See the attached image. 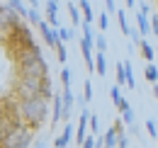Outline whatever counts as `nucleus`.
Instances as JSON below:
<instances>
[{
	"label": "nucleus",
	"mask_w": 158,
	"mask_h": 148,
	"mask_svg": "<svg viewBox=\"0 0 158 148\" xmlns=\"http://www.w3.org/2000/svg\"><path fill=\"white\" fill-rule=\"evenodd\" d=\"M139 49H141V56H143L148 63H153V46H151L146 39H141V41H139Z\"/></svg>",
	"instance_id": "16"
},
{
	"label": "nucleus",
	"mask_w": 158,
	"mask_h": 148,
	"mask_svg": "<svg viewBox=\"0 0 158 148\" xmlns=\"http://www.w3.org/2000/svg\"><path fill=\"white\" fill-rule=\"evenodd\" d=\"M37 29H39L41 39H44V44L49 46V49H56V44H59V29H51L44 19H41L39 24H37Z\"/></svg>",
	"instance_id": "7"
},
{
	"label": "nucleus",
	"mask_w": 158,
	"mask_h": 148,
	"mask_svg": "<svg viewBox=\"0 0 158 148\" xmlns=\"http://www.w3.org/2000/svg\"><path fill=\"white\" fill-rule=\"evenodd\" d=\"M124 63V73H127V85L134 90L136 88V80H134V66H131V61H122Z\"/></svg>",
	"instance_id": "17"
},
{
	"label": "nucleus",
	"mask_w": 158,
	"mask_h": 148,
	"mask_svg": "<svg viewBox=\"0 0 158 148\" xmlns=\"http://www.w3.org/2000/svg\"><path fill=\"white\" fill-rule=\"evenodd\" d=\"M122 124H127V126H134V109H131V105L122 109Z\"/></svg>",
	"instance_id": "21"
},
{
	"label": "nucleus",
	"mask_w": 158,
	"mask_h": 148,
	"mask_svg": "<svg viewBox=\"0 0 158 148\" xmlns=\"http://www.w3.org/2000/svg\"><path fill=\"white\" fill-rule=\"evenodd\" d=\"M146 131L151 134V138H158V134H156V124H153L151 119H146Z\"/></svg>",
	"instance_id": "31"
},
{
	"label": "nucleus",
	"mask_w": 158,
	"mask_h": 148,
	"mask_svg": "<svg viewBox=\"0 0 158 148\" xmlns=\"http://www.w3.org/2000/svg\"><path fill=\"white\" fill-rule=\"evenodd\" d=\"M17 109H20L22 124H24V126H29L32 131H39L41 124L49 119V102H46V100H41V97L17 102Z\"/></svg>",
	"instance_id": "2"
},
{
	"label": "nucleus",
	"mask_w": 158,
	"mask_h": 148,
	"mask_svg": "<svg viewBox=\"0 0 158 148\" xmlns=\"http://www.w3.org/2000/svg\"><path fill=\"white\" fill-rule=\"evenodd\" d=\"M54 51H56V61H59V63H66V58H68V54H66V46H63V44H56V49H54Z\"/></svg>",
	"instance_id": "27"
},
{
	"label": "nucleus",
	"mask_w": 158,
	"mask_h": 148,
	"mask_svg": "<svg viewBox=\"0 0 158 148\" xmlns=\"http://www.w3.org/2000/svg\"><path fill=\"white\" fill-rule=\"evenodd\" d=\"M32 141H34V131L22 124L17 129H12L2 141H0V148H29Z\"/></svg>",
	"instance_id": "4"
},
{
	"label": "nucleus",
	"mask_w": 158,
	"mask_h": 148,
	"mask_svg": "<svg viewBox=\"0 0 158 148\" xmlns=\"http://www.w3.org/2000/svg\"><path fill=\"white\" fill-rule=\"evenodd\" d=\"M102 143H105V148H117V131H114V126H110V129L105 131Z\"/></svg>",
	"instance_id": "14"
},
{
	"label": "nucleus",
	"mask_w": 158,
	"mask_h": 148,
	"mask_svg": "<svg viewBox=\"0 0 158 148\" xmlns=\"http://www.w3.org/2000/svg\"><path fill=\"white\" fill-rule=\"evenodd\" d=\"M93 63H95V73L98 75H107V54H95Z\"/></svg>",
	"instance_id": "12"
},
{
	"label": "nucleus",
	"mask_w": 158,
	"mask_h": 148,
	"mask_svg": "<svg viewBox=\"0 0 158 148\" xmlns=\"http://www.w3.org/2000/svg\"><path fill=\"white\" fill-rule=\"evenodd\" d=\"M41 7H44V22H46L51 29H61L59 17H56V15H59V2H54V0H46Z\"/></svg>",
	"instance_id": "6"
},
{
	"label": "nucleus",
	"mask_w": 158,
	"mask_h": 148,
	"mask_svg": "<svg viewBox=\"0 0 158 148\" xmlns=\"http://www.w3.org/2000/svg\"><path fill=\"white\" fill-rule=\"evenodd\" d=\"M148 24H151V29H153V34L158 37V15H156V17H151V22H148Z\"/></svg>",
	"instance_id": "33"
},
{
	"label": "nucleus",
	"mask_w": 158,
	"mask_h": 148,
	"mask_svg": "<svg viewBox=\"0 0 158 148\" xmlns=\"http://www.w3.org/2000/svg\"><path fill=\"white\" fill-rule=\"evenodd\" d=\"M93 44H95V49H98V54H105V51H107V39H105V34H98Z\"/></svg>",
	"instance_id": "25"
},
{
	"label": "nucleus",
	"mask_w": 158,
	"mask_h": 148,
	"mask_svg": "<svg viewBox=\"0 0 158 148\" xmlns=\"http://www.w3.org/2000/svg\"><path fill=\"white\" fill-rule=\"evenodd\" d=\"M153 97H156V100H158V83H156V85H153Z\"/></svg>",
	"instance_id": "35"
},
{
	"label": "nucleus",
	"mask_w": 158,
	"mask_h": 148,
	"mask_svg": "<svg viewBox=\"0 0 158 148\" xmlns=\"http://www.w3.org/2000/svg\"><path fill=\"white\" fill-rule=\"evenodd\" d=\"M117 22H119V29H122V34H124V37H129V32H131V27H129V19H127V12H124V10H119V7H117Z\"/></svg>",
	"instance_id": "15"
},
{
	"label": "nucleus",
	"mask_w": 158,
	"mask_h": 148,
	"mask_svg": "<svg viewBox=\"0 0 158 148\" xmlns=\"http://www.w3.org/2000/svg\"><path fill=\"white\" fill-rule=\"evenodd\" d=\"M136 32L139 34H141V37H146V34H151V24H148V15H141V12H139L136 15Z\"/></svg>",
	"instance_id": "13"
},
{
	"label": "nucleus",
	"mask_w": 158,
	"mask_h": 148,
	"mask_svg": "<svg viewBox=\"0 0 158 148\" xmlns=\"http://www.w3.org/2000/svg\"><path fill=\"white\" fill-rule=\"evenodd\" d=\"M66 7H68V12H71V22H73V29L80 24V10L78 5H73V2H66Z\"/></svg>",
	"instance_id": "19"
},
{
	"label": "nucleus",
	"mask_w": 158,
	"mask_h": 148,
	"mask_svg": "<svg viewBox=\"0 0 158 148\" xmlns=\"http://www.w3.org/2000/svg\"><path fill=\"white\" fill-rule=\"evenodd\" d=\"M124 7H127V10H134V7H136V2H134V0H127V2H124Z\"/></svg>",
	"instance_id": "34"
},
{
	"label": "nucleus",
	"mask_w": 158,
	"mask_h": 148,
	"mask_svg": "<svg viewBox=\"0 0 158 148\" xmlns=\"http://www.w3.org/2000/svg\"><path fill=\"white\" fill-rule=\"evenodd\" d=\"M90 109H83L80 112V119H78V134H76V141H78V146L85 141V136H88V121H90Z\"/></svg>",
	"instance_id": "8"
},
{
	"label": "nucleus",
	"mask_w": 158,
	"mask_h": 148,
	"mask_svg": "<svg viewBox=\"0 0 158 148\" xmlns=\"http://www.w3.org/2000/svg\"><path fill=\"white\" fill-rule=\"evenodd\" d=\"M105 15H117V2L114 0H105Z\"/></svg>",
	"instance_id": "29"
},
{
	"label": "nucleus",
	"mask_w": 158,
	"mask_h": 148,
	"mask_svg": "<svg viewBox=\"0 0 158 148\" xmlns=\"http://www.w3.org/2000/svg\"><path fill=\"white\" fill-rule=\"evenodd\" d=\"M83 102H85V105L93 102V80H90V78L83 83Z\"/></svg>",
	"instance_id": "20"
},
{
	"label": "nucleus",
	"mask_w": 158,
	"mask_h": 148,
	"mask_svg": "<svg viewBox=\"0 0 158 148\" xmlns=\"http://www.w3.org/2000/svg\"><path fill=\"white\" fill-rule=\"evenodd\" d=\"M114 78H117V88L119 85H127V73H124V63H117V68H114Z\"/></svg>",
	"instance_id": "24"
},
{
	"label": "nucleus",
	"mask_w": 158,
	"mask_h": 148,
	"mask_svg": "<svg viewBox=\"0 0 158 148\" xmlns=\"http://www.w3.org/2000/svg\"><path fill=\"white\" fill-rule=\"evenodd\" d=\"M71 39H73V29L61 27V29H59V41H61V44H66V41H71Z\"/></svg>",
	"instance_id": "26"
},
{
	"label": "nucleus",
	"mask_w": 158,
	"mask_h": 148,
	"mask_svg": "<svg viewBox=\"0 0 158 148\" xmlns=\"http://www.w3.org/2000/svg\"><path fill=\"white\" fill-rule=\"evenodd\" d=\"M78 10H80V15H83V24H88V27H93V5L88 2V0H83V2H78Z\"/></svg>",
	"instance_id": "10"
},
{
	"label": "nucleus",
	"mask_w": 158,
	"mask_h": 148,
	"mask_svg": "<svg viewBox=\"0 0 158 148\" xmlns=\"http://www.w3.org/2000/svg\"><path fill=\"white\" fill-rule=\"evenodd\" d=\"M5 46H7V54H10V58H17V56L24 54V51H32V49H37L34 37H32V29H29L24 22H20V24L12 29L10 39L5 41Z\"/></svg>",
	"instance_id": "3"
},
{
	"label": "nucleus",
	"mask_w": 158,
	"mask_h": 148,
	"mask_svg": "<svg viewBox=\"0 0 158 148\" xmlns=\"http://www.w3.org/2000/svg\"><path fill=\"white\" fill-rule=\"evenodd\" d=\"M71 138H73V124H71V121H66V129H63V134H59V136L54 138V148H68Z\"/></svg>",
	"instance_id": "9"
},
{
	"label": "nucleus",
	"mask_w": 158,
	"mask_h": 148,
	"mask_svg": "<svg viewBox=\"0 0 158 148\" xmlns=\"http://www.w3.org/2000/svg\"><path fill=\"white\" fill-rule=\"evenodd\" d=\"M15 63H17V78H49V66H46V61H44V56H41V49H32V51H24L15 58Z\"/></svg>",
	"instance_id": "1"
},
{
	"label": "nucleus",
	"mask_w": 158,
	"mask_h": 148,
	"mask_svg": "<svg viewBox=\"0 0 158 148\" xmlns=\"http://www.w3.org/2000/svg\"><path fill=\"white\" fill-rule=\"evenodd\" d=\"M71 68H61V85H63V90H73L71 88Z\"/></svg>",
	"instance_id": "23"
},
{
	"label": "nucleus",
	"mask_w": 158,
	"mask_h": 148,
	"mask_svg": "<svg viewBox=\"0 0 158 148\" xmlns=\"http://www.w3.org/2000/svg\"><path fill=\"white\" fill-rule=\"evenodd\" d=\"M80 148H95V136H90V134H88V136H85V141L80 143Z\"/></svg>",
	"instance_id": "32"
},
{
	"label": "nucleus",
	"mask_w": 158,
	"mask_h": 148,
	"mask_svg": "<svg viewBox=\"0 0 158 148\" xmlns=\"http://www.w3.org/2000/svg\"><path fill=\"white\" fill-rule=\"evenodd\" d=\"M143 78H146L151 85H156V83H158V68L153 66V63H148V66H146V71H143Z\"/></svg>",
	"instance_id": "18"
},
{
	"label": "nucleus",
	"mask_w": 158,
	"mask_h": 148,
	"mask_svg": "<svg viewBox=\"0 0 158 148\" xmlns=\"http://www.w3.org/2000/svg\"><path fill=\"white\" fill-rule=\"evenodd\" d=\"M110 97H112V105H114V107H119V105H122V100H124V97H122V92H119V88H117V85H114V88L110 90Z\"/></svg>",
	"instance_id": "28"
},
{
	"label": "nucleus",
	"mask_w": 158,
	"mask_h": 148,
	"mask_svg": "<svg viewBox=\"0 0 158 148\" xmlns=\"http://www.w3.org/2000/svg\"><path fill=\"white\" fill-rule=\"evenodd\" d=\"M5 5H7V10L20 19V22L27 19V5H24V2H5Z\"/></svg>",
	"instance_id": "11"
},
{
	"label": "nucleus",
	"mask_w": 158,
	"mask_h": 148,
	"mask_svg": "<svg viewBox=\"0 0 158 148\" xmlns=\"http://www.w3.org/2000/svg\"><path fill=\"white\" fill-rule=\"evenodd\" d=\"M88 134L90 136H100V121H98V114H90V121H88Z\"/></svg>",
	"instance_id": "22"
},
{
	"label": "nucleus",
	"mask_w": 158,
	"mask_h": 148,
	"mask_svg": "<svg viewBox=\"0 0 158 148\" xmlns=\"http://www.w3.org/2000/svg\"><path fill=\"white\" fill-rule=\"evenodd\" d=\"M44 80H46V78H44ZM44 80H39V78H17V85H15V95H17V100L24 102V100L41 97Z\"/></svg>",
	"instance_id": "5"
},
{
	"label": "nucleus",
	"mask_w": 158,
	"mask_h": 148,
	"mask_svg": "<svg viewBox=\"0 0 158 148\" xmlns=\"http://www.w3.org/2000/svg\"><path fill=\"white\" fill-rule=\"evenodd\" d=\"M98 27H100V29H102V32H105V29L110 27V17H107L105 12H102V15H98Z\"/></svg>",
	"instance_id": "30"
}]
</instances>
